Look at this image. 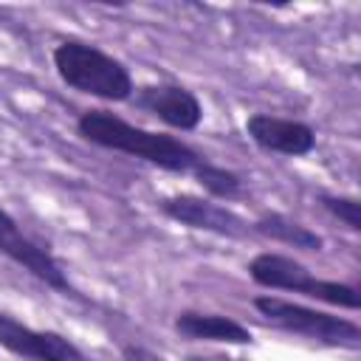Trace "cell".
I'll use <instances>...</instances> for the list:
<instances>
[{
	"mask_svg": "<svg viewBox=\"0 0 361 361\" xmlns=\"http://www.w3.org/2000/svg\"><path fill=\"white\" fill-rule=\"evenodd\" d=\"M76 133L93 147L133 155L138 161H147V164H152L164 172H175V175H192L200 166V161L206 158L195 147L180 141L178 135L135 127L127 118H121L110 110H102V107L82 110L76 118Z\"/></svg>",
	"mask_w": 361,
	"mask_h": 361,
	"instance_id": "cell-1",
	"label": "cell"
},
{
	"mask_svg": "<svg viewBox=\"0 0 361 361\" xmlns=\"http://www.w3.org/2000/svg\"><path fill=\"white\" fill-rule=\"evenodd\" d=\"M0 347L28 361H87V355L68 336L28 327L8 313H0Z\"/></svg>",
	"mask_w": 361,
	"mask_h": 361,
	"instance_id": "cell-8",
	"label": "cell"
},
{
	"mask_svg": "<svg viewBox=\"0 0 361 361\" xmlns=\"http://www.w3.org/2000/svg\"><path fill=\"white\" fill-rule=\"evenodd\" d=\"M158 212L164 217H169L172 223H180L195 231L228 237V240H243V237L254 234L251 223L243 214L217 203L214 197H200V195H189V192L166 195L158 200Z\"/></svg>",
	"mask_w": 361,
	"mask_h": 361,
	"instance_id": "cell-5",
	"label": "cell"
},
{
	"mask_svg": "<svg viewBox=\"0 0 361 361\" xmlns=\"http://www.w3.org/2000/svg\"><path fill=\"white\" fill-rule=\"evenodd\" d=\"M245 135L262 152L285 158H302L316 149V130L310 124L274 113H251L245 118Z\"/></svg>",
	"mask_w": 361,
	"mask_h": 361,
	"instance_id": "cell-9",
	"label": "cell"
},
{
	"mask_svg": "<svg viewBox=\"0 0 361 361\" xmlns=\"http://www.w3.org/2000/svg\"><path fill=\"white\" fill-rule=\"evenodd\" d=\"M172 327L178 336H183L189 341H217V344H237V347L254 344V333L243 322H237L226 313L180 310L172 319Z\"/></svg>",
	"mask_w": 361,
	"mask_h": 361,
	"instance_id": "cell-10",
	"label": "cell"
},
{
	"mask_svg": "<svg viewBox=\"0 0 361 361\" xmlns=\"http://www.w3.org/2000/svg\"><path fill=\"white\" fill-rule=\"evenodd\" d=\"M248 276L254 285L268 288V290H290L302 293L307 299L344 307V310H358L361 307V293L355 285L338 282V279H322L316 276L305 262L279 254V251H259L248 259L245 265Z\"/></svg>",
	"mask_w": 361,
	"mask_h": 361,
	"instance_id": "cell-3",
	"label": "cell"
},
{
	"mask_svg": "<svg viewBox=\"0 0 361 361\" xmlns=\"http://www.w3.org/2000/svg\"><path fill=\"white\" fill-rule=\"evenodd\" d=\"M251 305L257 307V313L265 322H271L274 327H279L285 333L305 336V338H313L327 347H350V350L361 347V327L353 319H344V316H336L327 310H316V307H307V305H299V302H290V299H282L274 293H259V296H254Z\"/></svg>",
	"mask_w": 361,
	"mask_h": 361,
	"instance_id": "cell-4",
	"label": "cell"
},
{
	"mask_svg": "<svg viewBox=\"0 0 361 361\" xmlns=\"http://www.w3.org/2000/svg\"><path fill=\"white\" fill-rule=\"evenodd\" d=\"M251 231L259 234V237H268L274 243H282V245H290V248H302V251H324V237L313 228H307L305 223L282 214V212H265L262 217H257L251 223Z\"/></svg>",
	"mask_w": 361,
	"mask_h": 361,
	"instance_id": "cell-11",
	"label": "cell"
},
{
	"mask_svg": "<svg viewBox=\"0 0 361 361\" xmlns=\"http://www.w3.org/2000/svg\"><path fill=\"white\" fill-rule=\"evenodd\" d=\"M192 178L209 192V197L214 200H234L240 192H243V178L228 169V166H220L209 158L200 161V166L192 172Z\"/></svg>",
	"mask_w": 361,
	"mask_h": 361,
	"instance_id": "cell-12",
	"label": "cell"
},
{
	"mask_svg": "<svg viewBox=\"0 0 361 361\" xmlns=\"http://www.w3.org/2000/svg\"><path fill=\"white\" fill-rule=\"evenodd\" d=\"M124 361H138V355L133 353V347H124Z\"/></svg>",
	"mask_w": 361,
	"mask_h": 361,
	"instance_id": "cell-15",
	"label": "cell"
},
{
	"mask_svg": "<svg viewBox=\"0 0 361 361\" xmlns=\"http://www.w3.org/2000/svg\"><path fill=\"white\" fill-rule=\"evenodd\" d=\"M130 104H135L138 110L149 113L152 118H158L166 127L180 130V133H192L203 121V104L195 96V90H189L183 85H172V82L135 87Z\"/></svg>",
	"mask_w": 361,
	"mask_h": 361,
	"instance_id": "cell-7",
	"label": "cell"
},
{
	"mask_svg": "<svg viewBox=\"0 0 361 361\" xmlns=\"http://www.w3.org/2000/svg\"><path fill=\"white\" fill-rule=\"evenodd\" d=\"M183 361H243V358H234V355H217V353H192V355H186Z\"/></svg>",
	"mask_w": 361,
	"mask_h": 361,
	"instance_id": "cell-14",
	"label": "cell"
},
{
	"mask_svg": "<svg viewBox=\"0 0 361 361\" xmlns=\"http://www.w3.org/2000/svg\"><path fill=\"white\" fill-rule=\"evenodd\" d=\"M319 203L350 231H361V200L353 195H319Z\"/></svg>",
	"mask_w": 361,
	"mask_h": 361,
	"instance_id": "cell-13",
	"label": "cell"
},
{
	"mask_svg": "<svg viewBox=\"0 0 361 361\" xmlns=\"http://www.w3.org/2000/svg\"><path fill=\"white\" fill-rule=\"evenodd\" d=\"M51 59H54L56 76L76 93H85V96H93L102 102H130L133 99L135 82H133L130 68L118 56L102 51L93 42L62 39L54 48Z\"/></svg>",
	"mask_w": 361,
	"mask_h": 361,
	"instance_id": "cell-2",
	"label": "cell"
},
{
	"mask_svg": "<svg viewBox=\"0 0 361 361\" xmlns=\"http://www.w3.org/2000/svg\"><path fill=\"white\" fill-rule=\"evenodd\" d=\"M0 254L8 257L11 262H17L20 268H25L42 285H48L59 293H76V288L71 285L68 271L59 265V259L45 245L31 240L3 206H0Z\"/></svg>",
	"mask_w": 361,
	"mask_h": 361,
	"instance_id": "cell-6",
	"label": "cell"
}]
</instances>
